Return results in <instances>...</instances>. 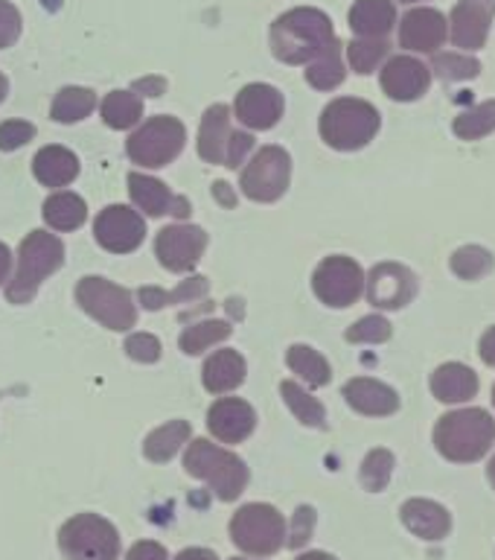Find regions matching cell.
Returning a JSON list of instances; mask_svg holds the SVG:
<instances>
[{"label": "cell", "mask_w": 495, "mask_h": 560, "mask_svg": "<svg viewBox=\"0 0 495 560\" xmlns=\"http://www.w3.org/2000/svg\"><path fill=\"white\" fill-rule=\"evenodd\" d=\"M367 301L379 310H400L417 295V278L400 262H379L365 280Z\"/></svg>", "instance_id": "obj_14"}, {"label": "cell", "mask_w": 495, "mask_h": 560, "mask_svg": "<svg viewBox=\"0 0 495 560\" xmlns=\"http://www.w3.org/2000/svg\"><path fill=\"white\" fill-rule=\"evenodd\" d=\"M344 400L350 402V409H356L358 415L367 418H388L400 409V397L391 385L370 380V376H356L344 385Z\"/></svg>", "instance_id": "obj_21"}, {"label": "cell", "mask_w": 495, "mask_h": 560, "mask_svg": "<svg viewBox=\"0 0 495 560\" xmlns=\"http://www.w3.org/2000/svg\"><path fill=\"white\" fill-rule=\"evenodd\" d=\"M432 85V70L411 56H393L382 68V91L397 103L420 100Z\"/></svg>", "instance_id": "obj_17"}, {"label": "cell", "mask_w": 495, "mask_h": 560, "mask_svg": "<svg viewBox=\"0 0 495 560\" xmlns=\"http://www.w3.org/2000/svg\"><path fill=\"white\" fill-rule=\"evenodd\" d=\"M286 365L292 368V374L300 376L309 388H323V385H330L332 380L330 362H327L318 350L309 348V345H292L286 353Z\"/></svg>", "instance_id": "obj_30"}, {"label": "cell", "mask_w": 495, "mask_h": 560, "mask_svg": "<svg viewBox=\"0 0 495 560\" xmlns=\"http://www.w3.org/2000/svg\"><path fill=\"white\" fill-rule=\"evenodd\" d=\"M391 476H393V455L388 453V450H370L365 462H362V485H365L367 490L379 493V490L391 481Z\"/></svg>", "instance_id": "obj_41"}, {"label": "cell", "mask_w": 495, "mask_h": 560, "mask_svg": "<svg viewBox=\"0 0 495 560\" xmlns=\"http://www.w3.org/2000/svg\"><path fill=\"white\" fill-rule=\"evenodd\" d=\"M254 149V138L248 131H231V140H227L225 149V166L236 170L239 164H245V155Z\"/></svg>", "instance_id": "obj_47"}, {"label": "cell", "mask_w": 495, "mask_h": 560, "mask_svg": "<svg viewBox=\"0 0 495 560\" xmlns=\"http://www.w3.org/2000/svg\"><path fill=\"white\" fill-rule=\"evenodd\" d=\"M432 70L446 82H463V79L479 77V59H472L467 52H435Z\"/></svg>", "instance_id": "obj_39"}, {"label": "cell", "mask_w": 495, "mask_h": 560, "mask_svg": "<svg viewBox=\"0 0 495 560\" xmlns=\"http://www.w3.org/2000/svg\"><path fill=\"white\" fill-rule=\"evenodd\" d=\"M234 560H248V558H234Z\"/></svg>", "instance_id": "obj_59"}, {"label": "cell", "mask_w": 495, "mask_h": 560, "mask_svg": "<svg viewBox=\"0 0 495 560\" xmlns=\"http://www.w3.org/2000/svg\"><path fill=\"white\" fill-rule=\"evenodd\" d=\"M446 35H449V24L437 9H411L400 21V44L405 50L437 52V47H444Z\"/></svg>", "instance_id": "obj_19"}, {"label": "cell", "mask_w": 495, "mask_h": 560, "mask_svg": "<svg viewBox=\"0 0 495 560\" xmlns=\"http://www.w3.org/2000/svg\"><path fill=\"white\" fill-rule=\"evenodd\" d=\"M231 332H234V327L227 322H201L187 327V330L181 332L178 345H181V350L187 357H199V353L210 350L213 345H219V341H225Z\"/></svg>", "instance_id": "obj_36"}, {"label": "cell", "mask_w": 495, "mask_h": 560, "mask_svg": "<svg viewBox=\"0 0 495 560\" xmlns=\"http://www.w3.org/2000/svg\"><path fill=\"white\" fill-rule=\"evenodd\" d=\"M292 182V158L286 149L262 147L243 170L239 187L251 201H278Z\"/></svg>", "instance_id": "obj_10"}, {"label": "cell", "mask_w": 495, "mask_h": 560, "mask_svg": "<svg viewBox=\"0 0 495 560\" xmlns=\"http://www.w3.org/2000/svg\"><path fill=\"white\" fill-rule=\"evenodd\" d=\"M64 262V245L50 231H30L17 248L15 278L9 280L7 298L9 304H30L52 271L61 269Z\"/></svg>", "instance_id": "obj_4"}, {"label": "cell", "mask_w": 495, "mask_h": 560, "mask_svg": "<svg viewBox=\"0 0 495 560\" xmlns=\"http://www.w3.org/2000/svg\"><path fill=\"white\" fill-rule=\"evenodd\" d=\"M129 192L134 208L143 210L146 217H164V213H175V217H187L190 213V201L181 196H173L164 182H157L152 175L131 173L129 175Z\"/></svg>", "instance_id": "obj_20"}, {"label": "cell", "mask_w": 495, "mask_h": 560, "mask_svg": "<svg viewBox=\"0 0 495 560\" xmlns=\"http://www.w3.org/2000/svg\"><path fill=\"white\" fill-rule=\"evenodd\" d=\"M313 528H315V511L309 505L297 508L295 511V520H292V532H288V546L292 549H300L309 537H313Z\"/></svg>", "instance_id": "obj_46"}, {"label": "cell", "mask_w": 495, "mask_h": 560, "mask_svg": "<svg viewBox=\"0 0 495 560\" xmlns=\"http://www.w3.org/2000/svg\"><path fill=\"white\" fill-rule=\"evenodd\" d=\"M344 77H347V70H344V61H341V42L335 38L318 59L309 61L306 82L318 88V91H332V88H339L344 82Z\"/></svg>", "instance_id": "obj_33"}, {"label": "cell", "mask_w": 495, "mask_h": 560, "mask_svg": "<svg viewBox=\"0 0 495 560\" xmlns=\"http://www.w3.org/2000/svg\"><path fill=\"white\" fill-rule=\"evenodd\" d=\"M204 295H208V278H201V275H196L190 280H181V287L173 289V292H164L161 287H143L138 292L140 304L152 310V313L169 304H190V301H199Z\"/></svg>", "instance_id": "obj_31"}, {"label": "cell", "mask_w": 495, "mask_h": 560, "mask_svg": "<svg viewBox=\"0 0 495 560\" xmlns=\"http://www.w3.org/2000/svg\"><path fill=\"white\" fill-rule=\"evenodd\" d=\"M35 138V126L26 120L0 122V152H15Z\"/></svg>", "instance_id": "obj_44"}, {"label": "cell", "mask_w": 495, "mask_h": 560, "mask_svg": "<svg viewBox=\"0 0 495 560\" xmlns=\"http://www.w3.org/2000/svg\"><path fill=\"white\" fill-rule=\"evenodd\" d=\"M432 392L444 402H467L479 394V374L461 362H446L432 374Z\"/></svg>", "instance_id": "obj_25"}, {"label": "cell", "mask_w": 495, "mask_h": 560, "mask_svg": "<svg viewBox=\"0 0 495 560\" xmlns=\"http://www.w3.org/2000/svg\"><path fill=\"white\" fill-rule=\"evenodd\" d=\"M280 394H283V400H286V406L292 409V415H295L304 427L323 429V423H327V411H323L321 400L306 392L304 385H297L295 380H283Z\"/></svg>", "instance_id": "obj_34"}, {"label": "cell", "mask_w": 495, "mask_h": 560, "mask_svg": "<svg viewBox=\"0 0 495 560\" xmlns=\"http://www.w3.org/2000/svg\"><path fill=\"white\" fill-rule=\"evenodd\" d=\"M59 549L68 560H120V534L105 516L76 514L61 525Z\"/></svg>", "instance_id": "obj_7"}, {"label": "cell", "mask_w": 495, "mask_h": 560, "mask_svg": "<svg viewBox=\"0 0 495 560\" xmlns=\"http://www.w3.org/2000/svg\"><path fill=\"white\" fill-rule=\"evenodd\" d=\"M495 15V0H458L452 9V35L455 47L479 50L487 42L490 24Z\"/></svg>", "instance_id": "obj_18"}, {"label": "cell", "mask_w": 495, "mask_h": 560, "mask_svg": "<svg viewBox=\"0 0 495 560\" xmlns=\"http://www.w3.org/2000/svg\"><path fill=\"white\" fill-rule=\"evenodd\" d=\"M184 140H187L184 122L178 117H169V114H157L131 135L126 152L134 164L157 170V166L173 164L175 158L181 155Z\"/></svg>", "instance_id": "obj_8"}, {"label": "cell", "mask_w": 495, "mask_h": 560, "mask_svg": "<svg viewBox=\"0 0 495 560\" xmlns=\"http://www.w3.org/2000/svg\"><path fill=\"white\" fill-rule=\"evenodd\" d=\"M126 560H169V555H166V549L161 546V542L140 540L131 546L129 555H126Z\"/></svg>", "instance_id": "obj_48"}, {"label": "cell", "mask_w": 495, "mask_h": 560, "mask_svg": "<svg viewBox=\"0 0 495 560\" xmlns=\"http://www.w3.org/2000/svg\"><path fill=\"white\" fill-rule=\"evenodd\" d=\"M295 560H339V558H332V555H327V551H306V555H300V558Z\"/></svg>", "instance_id": "obj_54"}, {"label": "cell", "mask_w": 495, "mask_h": 560, "mask_svg": "<svg viewBox=\"0 0 495 560\" xmlns=\"http://www.w3.org/2000/svg\"><path fill=\"white\" fill-rule=\"evenodd\" d=\"M99 114L111 129H131L143 120V100L134 91H111L99 105Z\"/></svg>", "instance_id": "obj_32"}, {"label": "cell", "mask_w": 495, "mask_h": 560, "mask_svg": "<svg viewBox=\"0 0 495 560\" xmlns=\"http://www.w3.org/2000/svg\"><path fill=\"white\" fill-rule=\"evenodd\" d=\"M134 91H140V94H146V96H161L166 91V79L161 77L138 79V82H134Z\"/></svg>", "instance_id": "obj_49"}, {"label": "cell", "mask_w": 495, "mask_h": 560, "mask_svg": "<svg viewBox=\"0 0 495 560\" xmlns=\"http://www.w3.org/2000/svg\"><path fill=\"white\" fill-rule=\"evenodd\" d=\"M190 435L192 427L187 420H169L164 427H157L155 432H149V438L143 441V455L155 464L169 462V458L190 441Z\"/></svg>", "instance_id": "obj_29"}, {"label": "cell", "mask_w": 495, "mask_h": 560, "mask_svg": "<svg viewBox=\"0 0 495 560\" xmlns=\"http://www.w3.org/2000/svg\"><path fill=\"white\" fill-rule=\"evenodd\" d=\"M402 525L411 534H417L423 540H444L452 532V516L444 505H437L432 499H409L400 508Z\"/></svg>", "instance_id": "obj_22"}, {"label": "cell", "mask_w": 495, "mask_h": 560, "mask_svg": "<svg viewBox=\"0 0 495 560\" xmlns=\"http://www.w3.org/2000/svg\"><path fill=\"white\" fill-rule=\"evenodd\" d=\"M452 131L461 140L487 138L490 131H495V100L472 105L470 112L458 114L452 122Z\"/></svg>", "instance_id": "obj_37"}, {"label": "cell", "mask_w": 495, "mask_h": 560, "mask_svg": "<svg viewBox=\"0 0 495 560\" xmlns=\"http://www.w3.org/2000/svg\"><path fill=\"white\" fill-rule=\"evenodd\" d=\"M391 339V324L382 315H365L347 330V341L353 345H382Z\"/></svg>", "instance_id": "obj_42"}, {"label": "cell", "mask_w": 495, "mask_h": 560, "mask_svg": "<svg viewBox=\"0 0 495 560\" xmlns=\"http://www.w3.org/2000/svg\"><path fill=\"white\" fill-rule=\"evenodd\" d=\"M21 35V12L9 0H0V50H7Z\"/></svg>", "instance_id": "obj_45"}, {"label": "cell", "mask_w": 495, "mask_h": 560, "mask_svg": "<svg viewBox=\"0 0 495 560\" xmlns=\"http://www.w3.org/2000/svg\"><path fill=\"white\" fill-rule=\"evenodd\" d=\"M315 295L321 298L327 306L344 310L353 306L365 292V271L353 257H327L313 275Z\"/></svg>", "instance_id": "obj_11"}, {"label": "cell", "mask_w": 495, "mask_h": 560, "mask_svg": "<svg viewBox=\"0 0 495 560\" xmlns=\"http://www.w3.org/2000/svg\"><path fill=\"white\" fill-rule=\"evenodd\" d=\"M175 560H219L216 551L210 549H184Z\"/></svg>", "instance_id": "obj_51"}, {"label": "cell", "mask_w": 495, "mask_h": 560, "mask_svg": "<svg viewBox=\"0 0 495 560\" xmlns=\"http://www.w3.org/2000/svg\"><path fill=\"white\" fill-rule=\"evenodd\" d=\"M479 353H481V359L487 362V365L495 368V327H490V330L481 336Z\"/></svg>", "instance_id": "obj_50"}, {"label": "cell", "mask_w": 495, "mask_h": 560, "mask_svg": "<svg viewBox=\"0 0 495 560\" xmlns=\"http://www.w3.org/2000/svg\"><path fill=\"white\" fill-rule=\"evenodd\" d=\"M283 94H280L274 85H262V82H254V85H245L239 94H236L234 112L236 120L248 126L254 131H269L274 129L283 117Z\"/></svg>", "instance_id": "obj_15"}, {"label": "cell", "mask_w": 495, "mask_h": 560, "mask_svg": "<svg viewBox=\"0 0 495 560\" xmlns=\"http://www.w3.org/2000/svg\"><path fill=\"white\" fill-rule=\"evenodd\" d=\"M487 472H490V481H493V488H495V455H493V462H490Z\"/></svg>", "instance_id": "obj_56"}, {"label": "cell", "mask_w": 495, "mask_h": 560, "mask_svg": "<svg viewBox=\"0 0 495 560\" xmlns=\"http://www.w3.org/2000/svg\"><path fill=\"white\" fill-rule=\"evenodd\" d=\"M495 444V420L484 409H458L437 420L435 446L458 464L479 462Z\"/></svg>", "instance_id": "obj_2"}, {"label": "cell", "mask_w": 495, "mask_h": 560, "mask_svg": "<svg viewBox=\"0 0 495 560\" xmlns=\"http://www.w3.org/2000/svg\"><path fill=\"white\" fill-rule=\"evenodd\" d=\"M493 269V254L481 245H463L452 254V271L463 280H479Z\"/></svg>", "instance_id": "obj_40"}, {"label": "cell", "mask_w": 495, "mask_h": 560, "mask_svg": "<svg viewBox=\"0 0 495 560\" xmlns=\"http://www.w3.org/2000/svg\"><path fill=\"white\" fill-rule=\"evenodd\" d=\"M335 42L332 21L321 9L297 7L271 26V50L286 65H309Z\"/></svg>", "instance_id": "obj_1"}, {"label": "cell", "mask_w": 495, "mask_h": 560, "mask_svg": "<svg viewBox=\"0 0 495 560\" xmlns=\"http://www.w3.org/2000/svg\"><path fill=\"white\" fill-rule=\"evenodd\" d=\"M76 301L91 318L108 330H131L138 324V306L129 289L117 287L105 278H82L76 283Z\"/></svg>", "instance_id": "obj_9"}, {"label": "cell", "mask_w": 495, "mask_h": 560, "mask_svg": "<svg viewBox=\"0 0 495 560\" xmlns=\"http://www.w3.org/2000/svg\"><path fill=\"white\" fill-rule=\"evenodd\" d=\"M379 122L376 105L356 96H341L321 112V138L339 152H356L376 138Z\"/></svg>", "instance_id": "obj_5"}, {"label": "cell", "mask_w": 495, "mask_h": 560, "mask_svg": "<svg viewBox=\"0 0 495 560\" xmlns=\"http://www.w3.org/2000/svg\"><path fill=\"white\" fill-rule=\"evenodd\" d=\"M400 3H420V0H400Z\"/></svg>", "instance_id": "obj_57"}, {"label": "cell", "mask_w": 495, "mask_h": 560, "mask_svg": "<svg viewBox=\"0 0 495 560\" xmlns=\"http://www.w3.org/2000/svg\"><path fill=\"white\" fill-rule=\"evenodd\" d=\"M231 140V108L222 103L210 105L204 117H201L199 129V155L208 164L225 166V149Z\"/></svg>", "instance_id": "obj_24"}, {"label": "cell", "mask_w": 495, "mask_h": 560, "mask_svg": "<svg viewBox=\"0 0 495 560\" xmlns=\"http://www.w3.org/2000/svg\"><path fill=\"white\" fill-rule=\"evenodd\" d=\"M493 406H495V385H493Z\"/></svg>", "instance_id": "obj_58"}, {"label": "cell", "mask_w": 495, "mask_h": 560, "mask_svg": "<svg viewBox=\"0 0 495 560\" xmlns=\"http://www.w3.org/2000/svg\"><path fill=\"white\" fill-rule=\"evenodd\" d=\"M42 217L52 231H76V228L85 225L87 205L76 192H52L50 199L44 201Z\"/></svg>", "instance_id": "obj_28"}, {"label": "cell", "mask_w": 495, "mask_h": 560, "mask_svg": "<svg viewBox=\"0 0 495 560\" xmlns=\"http://www.w3.org/2000/svg\"><path fill=\"white\" fill-rule=\"evenodd\" d=\"M245 374H248V365H245V357L239 350H216L213 357L204 362V371H201V383L210 394H227L239 388L245 383Z\"/></svg>", "instance_id": "obj_23"}, {"label": "cell", "mask_w": 495, "mask_h": 560, "mask_svg": "<svg viewBox=\"0 0 495 560\" xmlns=\"http://www.w3.org/2000/svg\"><path fill=\"white\" fill-rule=\"evenodd\" d=\"M161 341L152 336V332H131L126 339V353H129L134 362H143V365H152L161 359Z\"/></svg>", "instance_id": "obj_43"}, {"label": "cell", "mask_w": 495, "mask_h": 560, "mask_svg": "<svg viewBox=\"0 0 495 560\" xmlns=\"http://www.w3.org/2000/svg\"><path fill=\"white\" fill-rule=\"evenodd\" d=\"M388 56V42L385 38H356V42L347 47V59L350 68L367 77V73H374L379 65Z\"/></svg>", "instance_id": "obj_38"}, {"label": "cell", "mask_w": 495, "mask_h": 560, "mask_svg": "<svg viewBox=\"0 0 495 560\" xmlns=\"http://www.w3.org/2000/svg\"><path fill=\"white\" fill-rule=\"evenodd\" d=\"M96 108V94L91 88H61L52 100L50 117L56 122H79Z\"/></svg>", "instance_id": "obj_35"}, {"label": "cell", "mask_w": 495, "mask_h": 560, "mask_svg": "<svg viewBox=\"0 0 495 560\" xmlns=\"http://www.w3.org/2000/svg\"><path fill=\"white\" fill-rule=\"evenodd\" d=\"M208 248V234L199 225H169L157 231L155 254L157 262L169 271H192Z\"/></svg>", "instance_id": "obj_13"}, {"label": "cell", "mask_w": 495, "mask_h": 560, "mask_svg": "<svg viewBox=\"0 0 495 560\" xmlns=\"http://www.w3.org/2000/svg\"><path fill=\"white\" fill-rule=\"evenodd\" d=\"M231 540H234L236 549L269 558V555L283 549V542H286L283 514L274 505H266V502L243 505L231 516Z\"/></svg>", "instance_id": "obj_6"}, {"label": "cell", "mask_w": 495, "mask_h": 560, "mask_svg": "<svg viewBox=\"0 0 495 560\" xmlns=\"http://www.w3.org/2000/svg\"><path fill=\"white\" fill-rule=\"evenodd\" d=\"M208 429L222 444H243L257 429V411L251 409V402L239 397H222L210 406Z\"/></svg>", "instance_id": "obj_16"}, {"label": "cell", "mask_w": 495, "mask_h": 560, "mask_svg": "<svg viewBox=\"0 0 495 560\" xmlns=\"http://www.w3.org/2000/svg\"><path fill=\"white\" fill-rule=\"evenodd\" d=\"M7 91H9V82H7V77L0 73V103L7 100Z\"/></svg>", "instance_id": "obj_55"}, {"label": "cell", "mask_w": 495, "mask_h": 560, "mask_svg": "<svg viewBox=\"0 0 495 560\" xmlns=\"http://www.w3.org/2000/svg\"><path fill=\"white\" fill-rule=\"evenodd\" d=\"M96 243L111 254H131L138 252L146 236V219L140 217L134 208L126 205H108L99 210L94 222Z\"/></svg>", "instance_id": "obj_12"}, {"label": "cell", "mask_w": 495, "mask_h": 560, "mask_svg": "<svg viewBox=\"0 0 495 560\" xmlns=\"http://www.w3.org/2000/svg\"><path fill=\"white\" fill-rule=\"evenodd\" d=\"M397 24L391 0H356L350 9V30L358 38H385Z\"/></svg>", "instance_id": "obj_26"}, {"label": "cell", "mask_w": 495, "mask_h": 560, "mask_svg": "<svg viewBox=\"0 0 495 560\" xmlns=\"http://www.w3.org/2000/svg\"><path fill=\"white\" fill-rule=\"evenodd\" d=\"M184 470L213 488L222 502H234L248 488V467L236 453L213 444L208 438H196L184 453Z\"/></svg>", "instance_id": "obj_3"}, {"label": "cell", "mask_w": 495, "mask_h": 560, "mask_svg": "<svg viewBox=\"0 0 495 560\" xmlns=\"http://www.w3.org/2000/svg\"><path fill=\"white\" fill-rule=\"evenodd\" d=\"M33 173L44 187H64L79 175V158L68 147H44L35 152Z\"/></svg>", "instance_id": "obj_27"}, {"label": "cell", "mask_w": 495, "mask_h": 560, "mask_svg": "<svg viewBox=\"0 0 495 560\" xmlns=\"http://www.w3.org/2000/svg\"><path fill=\"white\" fill-rule=\"evenodd\" d=\"M9 269H12V252L0 243V283L9 278Z\"/></svg>", "instance_id": "obj_52"}, {"label": "cell", "mask_w": 495, "mask_h": 560, "mask_svg": "<svg viewBox=\"0 0 495 560\" xmlns=\"http://www.w3.org/2000/svg\"><path fill=\"white\" fill-rule=\"evenodd\" d=\"M213 192H216L219 199L225 201L227 208H231V205H234V201H236V199H231V196H227V184H225V182H219V184H213Z\"/></svg>", "instance_id": "obj_53"}]
</instances>
